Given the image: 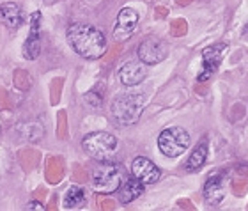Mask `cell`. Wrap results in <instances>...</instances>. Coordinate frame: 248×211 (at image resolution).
<instances>
[{"mask_svg":"<svg viewBox=\"0 0 248 211\" xmlns=\"http://www.w3.org/2000/svg\"><path fill=\"white\" fill-rule=\"evenodd\" d=\"M67 41L83 59L94 61L107 52V37L99 29L89 23H73L67 29Z\"/></svg>","mask_w":248,"mask_h":211,"instance_id":"1","label":"cell"},{"mask_svg":"<svg viewBox=\"0 0 248 211\" xmlns=\"http://www.w3.org/2000/svg\"><path fill=\"white\" fill-rule=\"evenodd\" d=\"M126 179V169L121 163H115L112 160L99 162L93 170V190L103 195H110L119 192L121 185Z\"/></svg>","mask_w":248,"mask_h":211,"instance_id":"2","label":"cell"},{"mask_svg":"<svg viewBox=\"0 0 248 211\" xmlns=\"http://www.w3.org/2000/svg\"><path fill=\"white\" fill-rule=\"evenodd\" d=\"M145 98L142 94H121L112 101V114L117 119V123L123 126H129L135 124L140 119L142 112H144Z\"/></svg>","mask_w":248,"mask_h":211,"instance_id":"3","label":"cell"},{"mask_svg":"<svg viewBox=\"0 0 248 211\" xmlns=\"http://www.w3.org/2000/svg\"><path fill=\"white\" fill-rule=\"evenodd\" d=\"M82 147L91 158L103 162V160H110L115 155L117 139L112 133H107V131H94V133H89L83 137Z\"/></svg>","mask_w":248,"mask_h":211,"instance_id":"4","label":"cell"},{"mask_svg":"<svg viewBox=\"0 0 248 211\" xmlns=\"http://www.w3.org/2000/svg\"><path fill=\"white\" fill-rule=\"evenodd\" d=\"M190 147V135L181 126L165 128L158 137V149L167 158H179Z\"/></svg>","mask_w":248,"mask_h":211,"instance_id":"5","label":"cell"},{"mask_svg":"<svg viewBox=\"0 0 248 211\" xmlns=\"http://www.w3.org/2000/svg\"><path fill=\"white\" fill-rule=\"evenodd\" d=\"M227 53V45L225 43H218V45H213V47H207L204 52H202V67L199 75H197V80L199 82H206L217 73L218 66L222 59Z\"/></svg>","mask_w":248,"mask_h":211,"instance_id":"6","label":"cell"},{"mask_svg":"<svg viewBox=\"0 0 248 211\" xmlns=\"http://www.w3.org/2000/svg\"><path fill=\"white\" fill-rule=\"evenodd\" d=\"M139 59L147 66H155V64H160L169 57V48L161 39L158 37H147L140 43L139 47Z\"/></svg>","mask_w":248,"mask_h":211,"instance_id":"7","label":"cell"},{"mask_svg":"<svg viewBox=\"0 0 248 211\" xmlns=\"http://www.w3.org/2000/svg\"><path fill=\"white\" fill-rule=\"evenodd\" d=\"M139 27V13L133 7H124L117 15V21L114 27V37L117 41H128Z\"/></svg>","mask_w":248,"mask_h":211,"instance_id":"8","label":"cell"},{"mask_svg":"<svg viewBox=\"0 0 248 211\" xmlns=\"http://www.w3.org/2000/svg\"><path fill=\"white\" fill-rule=\"evenodd\" d=\"M131 172L144 185H155L161 178L160 167L155 162H151L149 158H144V156H139V158H135L131 162Z\"/></svg>","mask_w":248,"mask_h":211,"instance_id":"9","label":"cell"},{"mask_svg":"<svg viewBox=\"0 0 248 211\" xmlns=\"http://www.w3.org/2000/svg\"><path fill=\"white\" fill-rule=\"evenodd\" d=\"M223 172L215 170L209 174L206 185H204V199L209 206H218L225 197V179H223Z\"/></svg>","mask_w":248,"mask_h":211,"instance_id":"10","label":"cell"},{"mask_svg":"<svg viewBox=\"0 0 248 211\" xmlns=\"http://www.w3.org/2000/svg\"><path fill=\"white\" fill-rule=\"evenodd\" d=\"M147 77V64L140 61H128L124 62L119 69V80L126 87H133L142 83Z\"/></svg>","mask_w":248,"mask_h":211,"instance_id":"11","label":"cell"},{"mask_svg":"<svg viewBox=\"0 0 248 211\" xmlns=\"http://www.w3.org/2000/svg\"><path fill=\"white\" fill-rule=\"evenodd\" d=\"M39 25H41V13H34L31 16V32L23 45V57L29 61H34L41 50V36H39Z\"/></svg>","mask_w":248,"mask_h":211,"instance_id":"12","label":"cell"},{"mask_svg":"<svg viewBox=\"0 0 248 211\" xmlns=\"http://www.w3.org/2000/svg\"><path fill=\"white\" fill-rule=\"evenodd\" d=\"M0 23L5 25L7 29L15 31L23 23V13H21L20 5L15 2H7V4H0Z\"/></svg>","mask_w":248,"mask_h":211,"instance_id":"13","label":"cell"},{"mask_svg":"<svg viewBox=\"0 0 248 211\" xmlns=\"http://www.w3.org/2000/svg\"><path fill=\"white\" fill-rule=\"evenodd\" d=\"M144 186H145L144 183L140 179H137L135 176L126 178L119 188L121 204H129V202H133L135 199H139V197L142 195V192H144Z\"/></svg>","mask_w":248,"mask_h":211,"instance_id":"14","label":"cell"},{"mask_svg":"<svg viewBox=\"0 0 248 211\" xmlns=\"http://www.w3.org/2000/svg\"><path fill=\"white\" fill-rule=\"evenodd\" d=\"M206 160H207V139H202L195 146V149L191 151L190 158L186 162V170L188 172H199L204 167Z\"/></svg>","mask_w":248,"mask_h":211,"instance_id":"15","label":"cell"},{"mask_svg":"<svg viewBox=\"0 0 248 211\" xmlns=\"http://www.w3.org/2000/svg\"><path fill=\"white\" fill-rule=\"evenodd\" d=\"M87 195L82 186H71L64 195V208L66 210H80L85 206Z\"/></svg>","mask_w":248,"mask_h":211,"instance_id":"16","label":"cell"},{"mask_svg":"<svg viewBox=\"0 0 248 211\" xmlns=\"http://www.w3.org/2000/svg\"><path fill=\"white\" fill-rule=\"evenodd\" d=\"M85 101L87 103H93V107H99L101 105V94H96V91H91V93L85 94Z\"/></svg>","mask_w":248,"mask_h":211,"instance_id":"17","label":"cell"},{"mask_svg":"<svg viewBox=\"0 0 248 211\" xmlns=\"http://www.w3.org/2000/svg\"><path fill=\"white\" fill-rule=\"evenodd\" d=\"M27 210H39V211H45V208L39 204V202H29V206H27Z\"/></svg>","mask_w":248,"mask_h":211,"instance_id":"18","label":"cell"},{"mask_svg":"<svg viewBox=\"0 0 248 211\" xmlns=\"http://www.w3.org/2000/svg\"><path fill=\"white\" fill-rule=\"evenodd\" d=\"M46 4H53V2H57V0H45Z\"/></svg>","mask_w":248,"mask_h":211,"instance_id":"19","label":"cell"}]
</instances>
